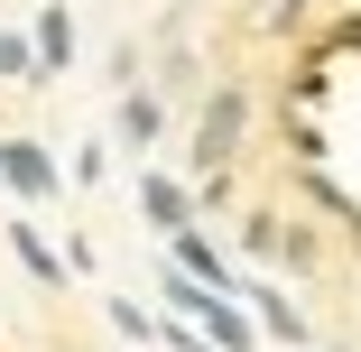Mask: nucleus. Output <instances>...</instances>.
Returning <instances> with one entry per match:
<instances>
[{
	"instance_id": "obj_1",
	"label": "nucleus",
	"mask_w": 361,
	"mask_h": 352,
	"mask_svg": "<svg viewBox=\"0 0 361 352\" xmlns=\"http://www.w3.org/2000/svg\"><path fill=\"white\" fill-rule=\"evenodd\" d=\"M241 130H250V93H213L204 102V130H195V176H223L241 158Z\"/></svg>"
},
{
	"instance_id": "obj_2",
	"label": "nucleus",
	"mask_w": 361,
	"mask_h": 352,
	"mask_svg": "<svg viewBox=\"0 0 361 352\" xmlns=\"http://www.w3.org/2000/svg\"><path fill=\"white\" fill-rule=\"evenodd\" d=\"M167 306H176V315H195V324H204L213 343H223V352H250V315H241L223 288H204V278L185 288V278H167Z\"/></svg>"
},
{
	"instance_id": "obj_3",
	"label": "nucleus",
	"mask_w": 361,
	"mask_h": 352,
	"mask_svg": "<svg viewBox=\"0 0 361 352\" xmlns=\"http://www.w3.org/2000/svg\"><path fill=\"white\" fill-rule=\"evenodd\" d=\"M0 186H10L19 204H47L56 195V158L37 149V139H0Z\"/></svg>"
},
{
	"instance_id": "obj_4",
	"label": "nucleus",
	"mask_w": 361,
	"mask_h": 352,
	"mask_svg": "<svg viewBox=\"0 0 361 352\" xmlns=\"http://www.w3.org/2000/svg\"><path fill=\"white\" fill-rule=\"evenodd\" d=\"M167 241H176V278H204V288H223V297H232V269H223V250H213L195 223H185V232H167Z\"/></svg>"
},
{
	"instance_id": "obj_5",
	"label": "nucleus",
	"mask_w": 361,
	"mask_h": 352,
	"mask_svg": "<svg viewBox=\"0 0 361 352\" xmlns=\"http://www.w3.org/2000/svg\"><path fill=\"white\" fill-rule=\"evenodd\" d=\"M139 204H149L158 232H185V223H195V195H185L176 176H139Z\"/></svg>"
},
{
	"instance_id": "obj_6",
	"label": "nucleus",
	"mask_w": 361,
	"mask_h": 352,
	"mask_svg": "<svg viewBox=\"0 0 361 352\" xmlns=\"http://www.w3.org/2000/svg\"><path fill=\"white\" fill-rule=\"evenodd\" d=\"M37 75H65V65H75V19H65V10H37Z\"/></svg>"
},
{
	"instance_id": "obj_7",
	"label": "nucleus",
	"mask_w": 361,
	"mask_h": 352,
	"mask_svg": "<svg viewBox=\"0 0 361 352\" xmlns=\"http://www.w3.org/2000/svg\"><path fill=\"white\" fill-rule=\"evenodd\" d=\"M10 250H19V269L37 278V288H65V278H75V269H65V260L37 241V223H10Z\"/></svg>"
},
{
	"instance_id": "obj_8",
	"label": "nucleus",
	"mask_w": 361,
	"mask_h": 352,
	"mask_svg": "<svg viewBox=\"0 0 361 352\" xmlns=\"http://www.w3.org/2000/svg\"><path fill=\"white\" fill-rule=\"evenodd\" d=\"M158 130H167V102H158V93H130V102H121V139H130V149H149Z\"/></svg>"
},
{
	"instance_id": "obj_9",
	"label": "nucleus",
	"mask_w": 361,
	"mask_h": 352,
	"mask_svg": "<svg viewBox=\"0 0 361 352\" xmlns=\"http://www.w3.org/2000/svg\"><path fill=\"white\" fill-rule=\"evenodd\" d=\"M250 297H259V324H269L278 343H306V315H297V306H287L278 288H250Z\"/></svg>"
},
{
	"instance_id": "obj_10",
	"label": "nucleus",
	"mask_w": 361,
	"mask_h": 352,
	"mask_svg": "<svg viewBox=\"0 0 361 352\" xmlns=\"http://www.w3.org/2000/svg\"><path fill=\"white\" fill-rule=\"evenodd\" d=\"M0 75H10V84H19V75H37V47H28L19 28H0Z\"/></svg>"
},
{
	"instance_id": "obj_11",
	"label": "nucleus",
	"mask_w": 361,
	"mask_h": 352,
	"mask_svg": "<svg viewBox=\"0 0 361 352\" xmlns=\"http://www.w3.org/2000/svg\"><path fill=\"white\" fill-rule=\"evenodd\" d=\"M241 241H250L259 260H278V250H287V232H278V214H250V223H241Z\"/></svg>"
},
{
	"instance_id": "obj_12",
	"label": "nucleus",
	"mask_w": 361,
	"mask_h": 352,
	"mask_svg": "<svg viewBox=\"0 0 361 352\" xmlns=\"http://www.w3.org/2000/svg\"><path fill=\"white\" fill-rule=\"evenodd\" d=\"M167 352H204V343H195V334H185V324H176V334H167Z\"/></svg>"
}]
</instances>
